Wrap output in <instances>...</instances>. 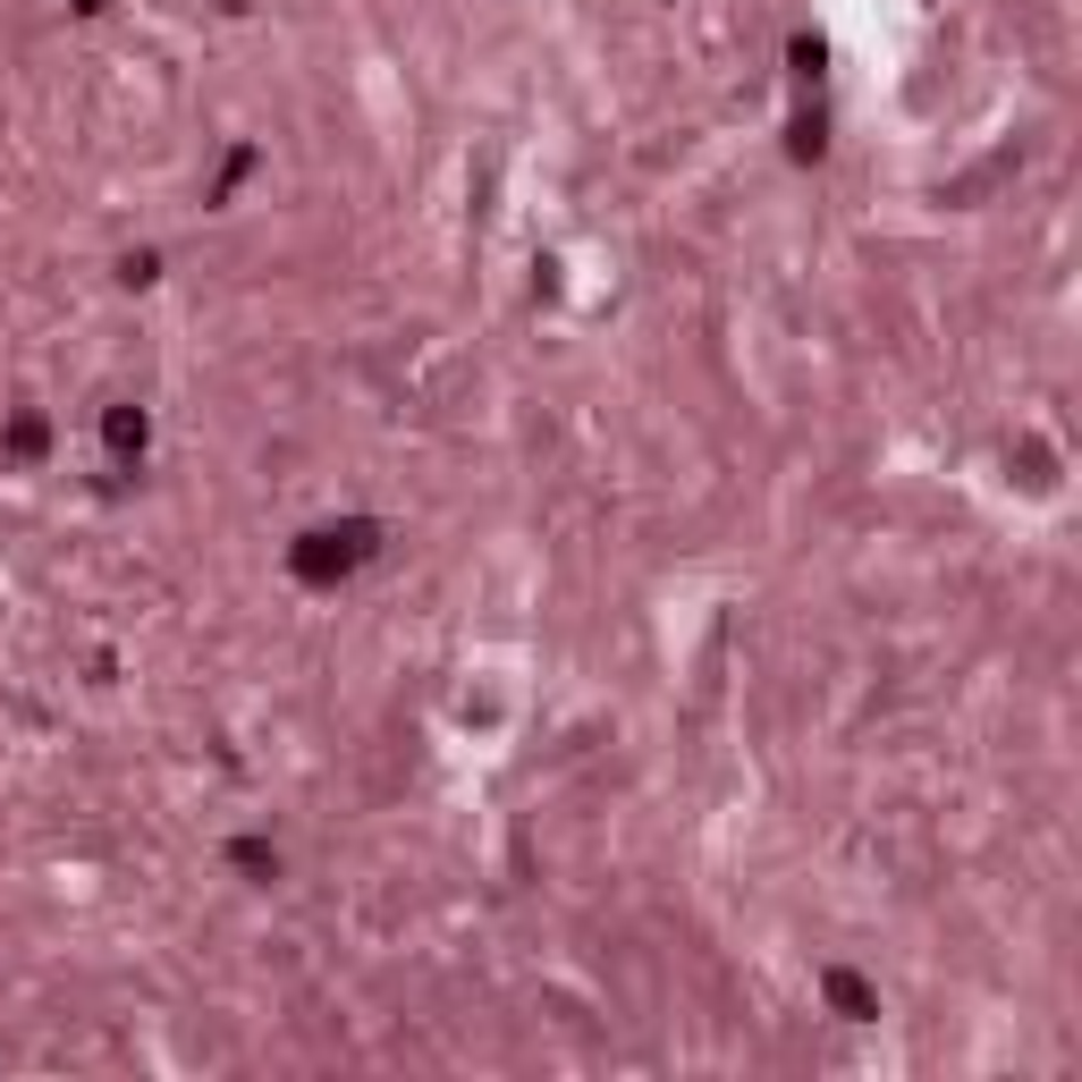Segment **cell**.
<instances>
[{"label":"cell","instance_id":"cell-6","mask_svg":"<svg viewBox=\"0 0 1082 1082\" xmlns=\"http://www.w3.org/2000/svg\"><path fill=\"white\" fill-rule=\"evenodd\" d=\"M787 60H795V76H820V69H829V43H820V34H795Z\"/></svg>","mask_w":1082,"mask_h":1082},{"label":"cell","instance_id":"cell-5","mask_svg":"<svg viewBox=\"0 0 1082 1082\" xmlns=\"http://www.w3.org/2000/svg\"><path fill=\"white\" fill-rule=\"evenodd\" d=\"M43 414H18V423H9V440H0V449H9V458H43Z\"/></svg>","mask_w":1082,"mask_h":1082},{"label":"cell","instance_id":"cell-8","mask_svg":"<svg viewBox=\"0 0 1082 1082\" xmlns=\"http://www.w3.org/2000/svg\"><path fill=\"white\" fill-rule=\"evenodd\" d=\"M795 161H820V119H795Z\"/></svg>","mask_w":1082,"mask_h":1082},{"label":"cell","instance_id":"cell-1","mask_svg":"<svg viewBox=\"0 0 1082 1082\" xmlns=\"http://www.w3.org/2000/svg\"><path fill=\"white\" fill-rule=\"evenodd\" d=\"M372 550H381V525L372 516H338V525H313V533L288 542V576L296 584H338V576H356Z\"/></svg>","mask_w":1082,"mask_h":1082},{"label":"cell","instance_id":"cell-2","mask_svg":"<svg viewBox=\"0 0 1082 1082\" xmlns=\"http://www.w3.org/2000/svg\"><path fill=\"white\" fill-rule=\"evenodd\" d=\"M145 440H153V414L145 407H111V414H102V449H111L119 465L145 458Z\"/></svg>","mask_w":1082,"mask_h":1082},{"label":"cell","instance_id":"cell-7","mask_svg":"<svg viewBox=\"0 0 1082 1082\" xmlns=\"http://www.w3.org/2000/svg\"><path fill=\"white\" fill-rule=\"evenodd\" d=\"M119 280H127V288H153V280H161V254H127Z\"/></svg>","mask_w":1082,"mask_h":1082},{"label":"cell","instance_id":"cell-3","mask_svg":"<svg viewBox=\"0 0 1082 1082\" xmlns=\"http://www.w3.org/2000/svg\"><path fill=\"white\" fill-rule=\"evenodd\" d=\"M820 998L838 1007V1023H871V1015H880L871 981H854V973H820Z\"/></svg>","mask_w":1082,"mask_h":1082},{"label":"cell","instance_id":"cell-9","mask_svg":"<svg viewBox=\"0 0 1082 1082\" xmlns=\"http://www.w3.org/2000/svg\"><path fill=\"white\" fill-rule=\"evenodd\" d=\"M69 9H85V18H102V9H111V0H69Z\"/></svg>","mask_w":1082,"mask_h":1082},{"label":"cell","instance_id":"cell-4","mask_svg":"<svg viewBox=\"0 0 1082 1082\" xmlns=\"http://www.w3.org/2000/svg\"><path fill=\"white\" fill-rule=\"evenodd\" d=\"M229 871H245L254 889H271V880H280V845H271V838H238V845H229Z\"/></svg>","mask_w":1082,"mask_h":1082}]
</instances>
